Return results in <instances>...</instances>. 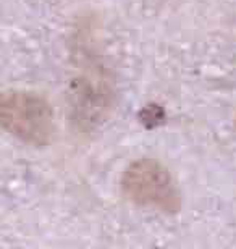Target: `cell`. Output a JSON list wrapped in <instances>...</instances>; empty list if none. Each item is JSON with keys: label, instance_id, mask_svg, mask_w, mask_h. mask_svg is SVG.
<instances>
[{"label": "cell", "instance_id": "6da1fadb", "mask_svg": "<svg viewBox=\"0 0 236 249\" xmlns=\"http://www.w3.org/2000/svg\"><path fill=\"white\" fill-rule=\"evenodd\" d=\"M122 191L129 202L147 211L168 215L182 207L177 181L168 168L154 159H139L125 170Z\"/></svg>", "mask_w": 236, "mask_h": 249}, {"label": "cell", "instance_id": "7a4b0ae2", "mask_svg": "<svg viewBox=\"0 0 236 249\" xmlns=\"http://www.w3.org/2000/svg\"><path fill=\"white\" fill-rule=\"evenodd\" d=\"M0 122L12 136L34 147L46 146L54 134V110L36 92H5L0 101Z\"/></svg>", "mask_w": 236, "mask_h": 249}]
</instances>
